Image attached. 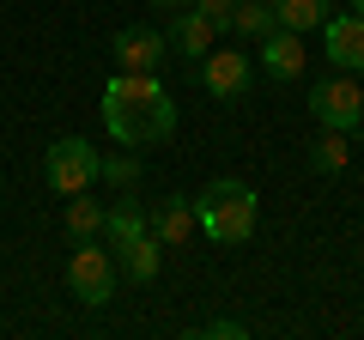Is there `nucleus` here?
I'll list each match as a JSON object with an SVG mask.
<instances>
[{"mask_svg": "<svg viewBox=\"0 0 364 340\" xmlns=\"http://www.w3.org/2000/svg\"><path fill=\"white\" fill-rule=\"evenodd\" d=\"M97 116H104L109 140H122V146H158V140L176 134V97L164 92V79H158V73H109Z\"/></svg>", "mask_w": 364, "mask_h": 340, "instance_id": "obj_1", "label": "nucleus"}, {"mask_svg": "<svg viewBox=\"0 0 364 340\" xmlns=\"http://www.w3.org/2000/svg\"><path fill=\"white\" fill-rule=\"evenodd\" d=\"M255 219H261L255 188L237 183V176H219V183H207L195 195V225L213 243H249V237H255Z\"/></svg>", "mask_w": 364, "mask_h": 340, "instance_id": "obj_2", "label": "nucleus"}, {"mask_svg": "<svg viewBox=\"0 0 364 340\" xmlns=\"http://www.w3.org/2000/svg\"><path fill=\"white\" fill-rule=\"evenodd\" d=\"M97 158H104V152H97L91 140L67 134V140H55L49 152H43V176H49L55 195H79V188L97 183Z\"/></svg>", "mask_w": 364, "mask_h": 340, "instance_id": "obj_3", "label": "nucleus"}, {"mask_svg": "<svg viewBox=\"0 0 364 340\" xmlns=\"http://www.w3.org/2000/svg\"><path fill=\"white\" fill-rule=\"evenodd\" d=\"M67 292L79 304H109L116 298V249H104L97 237L73 249V262H67Z\"/></svg>", "mask_w": 364, "mask_h": 340, "instance_id": "obj_4", "label": "nucleus"}, {"mask_svg": "<svg viewBox=\"0 0 364 340\" xmlns=\"http://www.w3.org/2000/svg\"><path fill=\"white\" fill-rule=\"evenodd\" d=\"M188 67H195V79L207 85V97H219V104H243V97H249V79H255L249 55L243 49H219V43H213L200 61H188Z\"/></svg>", "mask_w": 364, "mask_h": 340, "instance_id": "obj_5", "label": "nucleus"}, {"mask_svg": "<svg viewBox=\"0 0 364 340\" xmlns=\"http://www.w3.org/2000/svg\"><path fill=\"white\" fill-rule=\"evenodd\" d=\"M310 116L322 128H340V134H358L364 122V92L352 73H334V79H316L310 85Z\"/></svg>", "mask_w": 364, "mask_h": 340, "instance_id": "obj_6", "label": "nucleus"}, {"mask_svg": "<svg viewBox=\"0 0 364 340\" xmlns=\"http://www.w3.org/2000/svg\"><path fill=\"white\" fill-rule=\"evenodd\" d=\"M170 55V37L152 25H128L116 31V43H109V61H116V73H158Z\"/></svg>", "mask_w": 364, "mask_h": 340, "instance_id": "obj_7", "label": "nucleus"}, {"mask_svg": "<svg viewBox=\"0 0 364 340\" xmlns=\"http://www.w3.org/2000/svg\"><path fill=\"white\" fill-rule=\"evenodd\" d=\"M322 55L334 61V73H364V18L328 13L322 18Z\"/></svg>", "mask_w": 364, "mask_h": 340, "instance_id": "obj_8", "label": "nucleus"}, {"mask_svg": "<svg viewBox=\"0 0 364 340\" xmlns=\"http://www.w3.org/2000/svg\"><path fill=\"white\" fill-rule=\"evenodd\" d=\"M146 231L158 243H188V231H195V201L188 195H158L146 207Z\"/></svg>", "mask_w": 364, "mask_h": 340, "instance_id": "obj_9", "label": "nucleus"}, {"mask_svg": "<svg viewBox=\"0 0 364 340\" xmlns=\"http://www.w3.org/2000/svg\"><path fill=\"white\" fill-rule=\"evenodd\" d=\"M261 67L273 79H304V31H267L261 37Z\"/></svg>", "mask_w": 364, "mask_h": 340, "instance_id": "obj_10", "label": "nucleus"}, {"mask_svg": "<svg viewBox=\"0 0 364 340\" xmlns=\"http://www.w3.org/2000/svg\"><path fill=\"white\" fill-rule=\"evenodd\" d=\"M109 249H116V262H122L128 280H140V286L158 280V249H164V243H158L152 231H134V237H122V243H109Z\"/></svg>", "mask_w": 364, "mask_h": 340, "instance_id": "obj_11", "label": "nucleus"}, {"mask_svg": "<svg viewBox=\"0 0 364 340\" xmlns=\"http://www.w3.org/2000/svg\"><path fill=\"white\" fill-rule=\"evenodd\" d=\"M213 43H219V31H213L207 18L195 13V6H182V13H176V25H170V49H176V55H188V61H200V55H207Z\"/></svg>", "mask_w": 364, "mask_h": 340, "instance_id": "obj_12", "label": "nucleus"}, {"mask_svg": "<svg viewBox=\"0 0 364 340\" xmlns=\"http://www.w3.org/2000/svg\"><path fill=\"white\" fill-rule=\"evenodd\" d=\"M104 201H91L85 188H79V195H67V237H73V243H91V237H104Z\"/></svg>", "mask_w": 364, "mask_h": 340, "instance_id": "obj_13", "label": "nucleus"}, {"mask_svg": "<svg viewBox=\"0 0 364 340\" xmlns=\"http://www.w3.org/2000/svg\"><path fill=\"white\" fill-rule=\"evenodd\" d=\"M310 164L322 170V176L346 170V164H352V134H340V128H322V134L310 140Z\"/></svg>", "mask_w": 364, "mask_h": 340, "instance_id": "obj_14", "label": "nucleus"}, {"mask_svg": "<svg viewBox=\"0 0 364 340\" xmlns=\"http://www.w3.org/2000/svg\"><path fill=\"white\" fill-rule=\"evenodd\" d=\"M231 31L249 43H261L267 31H279V18H273V0H237L231 6Z\"/></svg>", "mask_w": 364, "mask_h": 340, "instance_id": "obj_15", "label": "nucleus"}, {"mask_svg": "<svg viewBox=\"0 0 364 340\" xmlns=\"http://www.w3.org/2000/svg\"><path fill=\"white\" fill-rule=\"evenodd\" d=\"M334 13L328 0H273V18L286 31H322V18Z\"/></svg>", "mask_w": 364, "mask_h": 340, "instance_id": "obj_16", "label": "nucleus"}, {"mask_svg": "<svg viewBox=\"0 0 364 340\" xmlns=\"http://www.w3.org/2000/svg\"><path fill=\"white\" fill-rule=\"evenodd\" d=\"M134 231H146V207L140 201H122V207L104 213V237L109 243H122V237H134Z\"/></svg>", "mask_w": 364, "mask_h": 340, "instance_id": "obj_17", "label": "nucleus"}, {"mask_svg": "<svg viewBox=\"0 0 364 340\" xmlns=\"http://www.w3.org/2000/svg\"><path fill=\"white\" fill-rule=\"evenodd\" d=\"M97 183L134 188V183H140V158H134V152H109V158H97Z\"/></svg>", "mask_w": 364, "mask_h": 340, "instance_id": "obj_18", "label": "nucleus"}, {"mask_svg": "<svg viewBox=\"0 0 364 340\" xmlns=\"http://www.w3.org/2000/svg\"><path fill=\"white\" fill-rule=\"evenodd\" d=\"M231 6H237V0H195V13L207 18V25L219 31V37H225V31H231Z\"/></svg>", "mask_w": 364, "mask_h": 340, "instance_id": "obj_19", "label": "nucleus"}, {"mask_svg": "<svg viewBox=\"0 0 364 340\" xmlns=\"http://www.w3.org/2000/svg\"><path fill=\"white\" fill-rule=\"evenodd\" d=\"M243 334H249L243 322H207V328H195L188 340H243Z\"/></svg>", "mask_w": 364, "mask_h": 340, "instance_id": "obj_20", "label": "nucleus"}, {"mask_svg": "<svg viewBox=\"0 0 364 340\" xmlns=\"http://www.w3.org/2000/svg\"><path fill=\"white\" fill-rule=\"evenodd\" d=\"M158 13H182V6H195V0H152Z\"/></svg>", "mask_w": 364, "mask_h": 340, "instance_id": "obj_21", "label": "nucleus"}, {"mask_svg": "<svg viewBox=\"0 0 364 340\" xmlns=\"http://www.w3.org/2000/svg\"><path fill=\"white\" fill-rule=\"evenodd\" d=\"M352 13H358V18H364V0H352Z\"/></svg>", "mask_w": 364, "mask_h": 340, "instance_id": "obj_22", "label": "nucleus"}]
</instances>
